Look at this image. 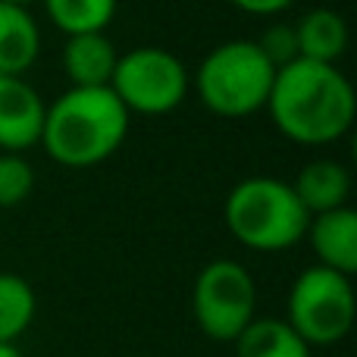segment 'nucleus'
<instances>
[{
	"label": "nucleus",
	"mask_w": 357,
	"mask_h": 357,
	"mask_svg": "<svg viewBox=\"0 0 357 357\" xmlns=\"http://www.w3.org/2000/svg\"><path fill=\"white\" fill-rule=\"evenodd\" d=\"M266 113L289 142L326 148L351 132L357 98L351 82L335 63L291 60L276 69Z\"/></svg>",
	"instance_id": "1"
},
{
	"label": "nucleus",
	"mask_w": 357,
	"mask_h": 357,
	"mask_svg": "<svg viewBox=\"0 0 357 357\" xmlns=\"http://www.w3.org/2000/svg\"><path fill=\"white\" fill-rule=\"evenodd\" d=\"M132 113L113 88H69L44 110L41 148L69 169H88L110 160L129 135Z\"/></svg>",
	"instance_id": "2"
},
{
	"label": "nucleus",
	"mask_w": 357,
	"mask_h": 357,
	"mask_svg": "<svg viewBox=\"0 0 357 357\" xmlns=\"http://www.w3.org/2000/svg\"><path fill=\"white\" fill-rule=\"evenodd\" d=\"M222 216L238 245L264 254L295 248L310 222V213L301 207L291 185L273 176L241 178L229 191Z\"/></svg>",
	"instance_id": "3"
},
{
	"label": "nucleus",
	"mask_w": 357,
	"mask_h": 357,
	"mask_svg": "<svg viewBox=\"0 0 357 357\" xmlns=\"http://www.w3.org/2000/svg\"><path fill=\"white\" fill-rule=\"evenodd\" d=\"M276 66L257 41H226L213 47L191 75L201 104L226 119H241L264 110Z\"/></svg>",
	"instance_id": "4"
},
{
	"label": "nucleus",
	"mask_w": 357,
	"mask_h": 357,
	"mask_svg": "<svg viewBox=\"0 0 357 357\" xmlns=\"http://www.w3.org/2000/svg\"><path fill=\"white\" fill-rule=\"evenodd\" d=\"M357 298L351 276L329 270V266H307L295 279L289 291V326L307 342L310 348H326L342 342L354 326Z\"/></svg>",
	"instance_id": "5"
},
{
	"label": "nucleus",
	"mask_w": 357,
	"mask_h": 357,
	"mask_svg": "<svg viewBox=\"0 0 357 357\" xmlns=\"http://www.w3.org/2000/svg\"><path fill=\"white\" fill-rule=\"evenodd\" d=\"M113 94L129 113L167 116L188 98L191 75L176 54L163 47H135L116 60L110 79Z\"/></svg>",
	"instance_id": "6"
},
{
	"label": "nucleus",
	"mask_w": 357,
	"mask_h": 357,
	"mask_svg": "<svg viewBox=\"0 0 357 357\" xmlns=\"http://www.w3.org/2000/svg\"><path fill=\"white\" fill-rule=\"evenodd\" d=\"M191 314L207 339L235 342L257 317V285L238 260H210L191 289Z\"/></svg>",
	"instance_id": "7"
},
{
	"label": "nucleus",
	"mask_w": 357,
	"mask_h": 357,
	"mask_svg": "<svg viewBox=\"0 0 357 357\" xmlns=\"http://www.w3.org/2000/svg\"><path fill=\"white\" fill-rule=\"evenodd\" d=\"M47 104L22 75H0V151L22 154L41 142Z\"/></svg>",
	"instance_id": "8"
},
{
	"label": "nucleus",
	"mask_w": 357,
	"mask_h": 357,
	"mask_svg": "<svg viewBox=\"0 0 357 357\" xmlns=\"http://www.w3.org/2000/svg\"><path fill=\"white\" fill-rule=\"evenodd\" d=\"M304 238H310L320 266H329L342 276L357 273V213L351 207H335L310 216Z\"/></svg>",
	"instance_id": "9"
},
{
	"label": "nucleus",
	"mask_w": 357,
	"mask_h": 357,
	"mask_svg": "<svg viewBox=\"0 0 357 357\" xmlns=\"http://www.w3.org/2000/svg\"><path fill=\"white\" fill-rule=\"evenodd\" d=\"M116 47L107 31H85L69 35L63 47V73L73 88H107L116 69Z\"/></svg>",
	"instance_id": "10"
},
{
	"label": "nucleus",
	"mask_w": 357,
	"mask_h": 357,
	"mask_svg": "<svg viewBox=\"0 0 357 357\" xmlns=\"http://www.w3.org/2000/svg\"><path fill=\"white\" fill-rule=\"evenodd\" d=\"M41 54V29L29 6L0 0V75H25Z\"/></svg>",
	"instance_id": "11"
},
{
	"label": "nucleus",
	"mask_w": 357,
	"mask_h": 357,
	"mask_svg": "<svg viewBox=\"0 0 357 357\" xmlns=\"http://www.w3.org/2000/svg\"><path fill=\"white\" fill-rule=\"evenodd\" d=\"M291 191L310 216L335 207H348L351 197V173L339 160H310L291 182Z\"/></svg>",
	"instance_id": "12"
},
{
	"label": "nucleus",
	"mask_w": 357,
	"mask_h": 357,
	"mask_svg": "<svg viewBox=\"0 0 357 357\" xmlns=\"http://www.w3.org/2000/svg\"><path fill=\"white\" fill-rule=\"evenodd\" d=\"M295 38L301 60L339 63L348 50V22L342 19V13L320 6L301 16V22L295 25Z\"/></svg>",
	"instance_id": "13"
},
{
	"label": "nucleus",
	"mask_w": 357,
	"mask_h": 357,
	"mask_svg": "<svg viewBox=\"0 0 357 357\" xmlns=\"http://www.w3.org/2000/svg\"><path fill=\"white\" fill-rule=\"evenodd\" d=\"M235 357H310V345L276 317H254L238 333Z\"/></svg>",
	"instance_id": "14"
},
{
	"label": "nucleus",
	"mask_w": 357,
	"mask_h": 357,
	"mask_svg": "<svg viewBox=\"0 0 357 357\" xmlns=\"http://www.w3.org/2000/svg\"><path fill=\"white\" fill-rule=\"evenodd\" d=\"M50 22L63 35H85L104 31L116 16V0H44Z\"/></svg>",
	"instance_id": "15"
},
{
	"label": "nucleus",
	"mask_w": 357,
	"mask_h": 357,
	"mask_svg": "<svg viewBox=\"0 0 357 357\" xmlns=\"http://www.w3.org/2000/svg\"><path fill=\"white\" fill-rule=\"evenodd\" d=\"M35 291L16 273H0V342H16L35 320Z\"/></svg>",
	"instance_id": "16"
},
{
	"label": "nucleus",
	"mask_w": 357,
	"mask_h": 357,
	"mask_svg": "<svg viewBox=\"0 0 357 357\" xmlns=\"http://www.w3.org/2000/svg\"><path fill=\"white\" fill-rule=\"evenodd\" d=\"M35 188V169L22 154H0V210H13Z\"/></svg>",
	"instance_id": "17"
},
{
	"label": "nucleus",
	"mask_w": 357,
	"mask_h": 357,
	"mask_svg": "<svg viewBox=\"0 0 357 357\" xmlns=\"http://www.w3.org/2000/svg\"><path fill=\"white\" fill-rule=\"evenodd\" d=\"M260 50L270 56L273 66H285V63L298 60V38H295V25H270L260 38Z\"/></svg>",
	"instance_id": "18"
},
{
	"label": "nucleus",
	"mask_w": 357,
	"mask_h": 357,
	"mask_svg": "<svg viewBox=\"0 0 357 357\" xmlns=\"http://www.w3.org/2000/svg\"><path fill=\"white\" fill-rule=\"evenodd\" d=\"M232 6H238L241 13H251V16H276V13L289 10L295 0H229Z\"/></svg>",
	"instance_id": "19"
},
{
	"label": "nucleus",
	"mask_w": 357,
	"mask_h": 357,
	"mask_svg": "<svg viewBox=\"0 0 357 357\" xmlns=\"http://www.w3.org/2000/svg\"><path fill=\"white\" fill-rule=\"evenodd\" d=\"M0 357H22L16 342H0Z\"/></svg>",
	"instance_id": "20"
},
{
	"label": "nucleus",
	"mask_w": 357,
	"mask_h": 357,
	"mask_svg": "<svg viewBox=\"0 0 357 357\" xmlns=\"http://www.w3.org/2000/svg\"><path fill=\"white\" fill-rule=\"evenodd\" d=\"M3 3H16V6H29V3H35V0H3Z\"/></svg>",
	"instance_id": "21"
},
{
	"label": "nucleus",
	"mask_w": 357,
	"mask_h": 357,
	"mask_svg": "<svg viewBox=\"0 0 357 357\" xmlns=\"http://www.w3.org/2000/svg\"><path fill=\"white\" fill-rule=\"evenodd\" d=\"M142 357H154V354H142Z\"/></svg>",
	"instance_id": "22"
}]
</instances>
